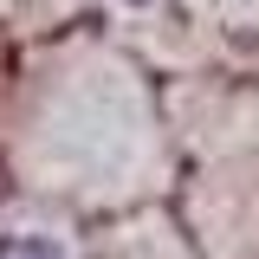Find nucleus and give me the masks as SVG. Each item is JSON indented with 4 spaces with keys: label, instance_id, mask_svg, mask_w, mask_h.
Segmentation results:
<instances>
[{
    "label": "nucleus",
    "instance_id": "f257e3e1",
    "mask_svg": "<svg viewBox=\"0 0 259 259\" xmlns=\"http://www.w3.org/2000/svg\"><path fill=\"white\" fill-rule=\"evenodd\" d=\"M0 259H65V253L52 246V240H32V233H26V240H7Z\"/></svg>",
    "mask_w": 259,
    "mask_h": 259
}]
</instances>
